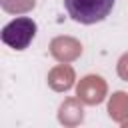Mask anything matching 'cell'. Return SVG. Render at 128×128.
I'll return each instance as SVG.
<instances>
[{
	"mask_svg": "<svg viewBox=\"0 0 128 128\" xmlns=\"http://www.w3.org/2000/svg\"><path fill=\"white\" fill-rule=\"evenodd\" d=\"M116 0H64V8L74 22L96 24L102 22L114 8Z\"/></svg>",
	"mask_w": 128,
	"mask_h": 128,
	"instance_id": "1",
	"label": "cell"
},
{
	"mask_svg": "<svg viewBox=\"0 0 128 128\" xmlns=\"http://www.w3.org/2000/svg\"><path fill=\"white\" fill-rule=\"evenodd\" d=\"M36 22L28 16H20L10 20L4 28H2V42L14 50H26L30 46V42L36 36Z\"/></svg>",
	"mask_w": 128,
	"mask_h": 128,
	"instance_id": "2",
	"label": "cell"
}]
</instances>
